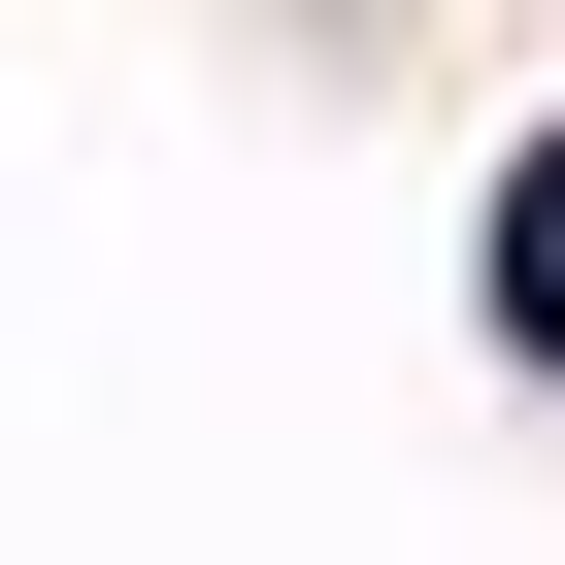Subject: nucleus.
<instances>
[{
    "mask_svg": "<svg viewBox=\"0 0 565 565\" xmlns=\"http://www.w3.org/2000/svg\"><path fill=\"white\" fill-rule=\"evenodd\" d=\"M499 333H532V366H565V134H532V167H499Z\"/></svg>",
    "mask_w": 565,
    "mask_h": 565,
    "instance_id": "obj_1",
    "label": "nucleus"
}]
</instances>
